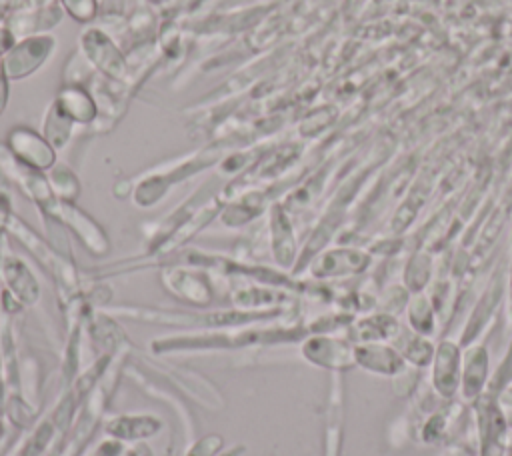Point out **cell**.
<instances>
[{"mask_svg":"<svg viewBox=\"0 0 512 456\" xmlns=\"http://www.w3.org/2000/svg\"><path fill=\"white\" fill-rule=\"evenodd\" d=\"M56 38L50 34H34L16 40V44L4 54V68L10 80H22L34 74L54 52Z\"/></svg>","mask_w":512,"mask_h":456,"instance_id":"obj_1","label":"cell"},{"mask_svg":"<svg viewBox=\"0 0 512 456\" xmlns=\"http://www.w3.org/2000/svg\"><path fill=\"white\" fill-rule=\"evenodd\" d=\"M80 48L86 60L106 74L110 80H124L128 72V60L116 42L98 28H90L80 36Z\"/></svg>","mask_w":512,"mask_h":456,"instance_id":"obj_2","label":"cell"},{"mask_svg":"<svg viewBox=\"0 0 512 456\" xmlns=\"http://www.w3.org/2000/svg\"><path fill=\"white\" fill-rule=\"evenodd\" d=\"M6 146L18 162H22L32 170L42 172V170L54 168L56 148L44 138V134L36 132L34 128L20 126V124L14 126L8 132Z\"/></svg>","mask_w":512,"mask_h":456,"instance_id":"obj_3","label":"cell"},{"mask_svg":"<svg viewBox=\"0 0 512 456\" xmlns=\"http://www.w3.org/2000/svg\"><path fill=\"white\" fill-rule=\"evenodd\" d=\"M54 102L74 124H90L98 116L96 98L86 86H78V84L62 86Z\"/></svg>","mask_w":512,"mask_h":456,"instance_id":"obj_4","label":"cell"},{"mask_svg":"<svg viewBox=\"0 0 512 456\" xmlns=\"http://www.w3.org/2000/svg\"><path fill=\"white\" fill-rule=\"evenodd\" d=\"M58 214V218H62L64 222H68V226L76 232V236L94 252V254H102L108 250V242L104 232L96 226V222L92 218H88L84 212H80L74 204L70 202H58L54 208V216Z\"/></svg>","mask_w":512,"mask_h":456,"instance_id":"obj_5","label":"cell"},{"mask_svg":"<svg viewBox=\"0 0 512 456\" xmlns=\"http://www.w3.org/2000/svg\"><path fill=\"white\" fill-rule=\"evenodd\" d=\"M72 126H74V122L52 100V104L48 106V110L44 114V138L56 150H62L72 136Z\"/></svg>","mask_w":512,"mask_h":456,"instance_id":"obj_6","label":"cell"},{"mask_svg":"<svg viewBox=\"0 0 512 456\" xmlns=\"http://www.w3.org/2000/svg\"><path fill=\"white\" fill-rule=\"evenodd\" d=\"M50 180H52V190H54V194L58 192L66 202L72 200V198H76V194H78V180H76V176H74L68 168L56 166V168L52 170Z\"/></svg>","mask_w":512,"mask_h":456,"instance_id":"obj_7","label":"cell"},{"mask_svg":"<svg viewBox=\"0 0 512 456\" xmlns=\"http://www.w3.org/2000/svg\"><path fill=\"white\" fill-rule=\"evenodd\" d=\"M70 16L78 22L92 20L96 16V2L94 0H62Z\"/></svg>","mask_w":512,"mask_h":456,"instance_id":"obj_8","label":"cell"},{"mask_svg":"<svg viewBox=\"0 0 512 456\" xmlns=\"http://www.w3.org/2000/svg\"><path fill=\"white\" fill-rule=\"evenodd\" d=\"M498 424V422H496ZM484 426V444H482V456H502V428L500 426Z\"/></svg>","mask_w":512,"mask_h":456,"instance_id":"obj_9","label":"cell"},{"mask_svg":"<svg viewBox=\"0 0 512 456\" xmlns=\"http://www.w3.org/2000/svg\"><path fill=\"white\" fill-rule=\"evenodd\" d=\"M8 94H10V78L4 68V56H0V114L8 104Z\"/></svg>","mask_w":512,"mask_h":456,"instance_id":"obj_10","label":"cell"},{"mask_svg":"<svg viewBox=\"0 0 512 456\" xmlns=\"http://www.w3.org/2000/svg\"><path fill=\"white\" fill-rule=\"evenodd\" d=\"M14 44H16V36L12 34V30L8 26L0 28V56H4Z\"/></svg>","mask_w":512,"mask_h":456,"instance_id":"obj_11","label":"cell"}]
</instances>
